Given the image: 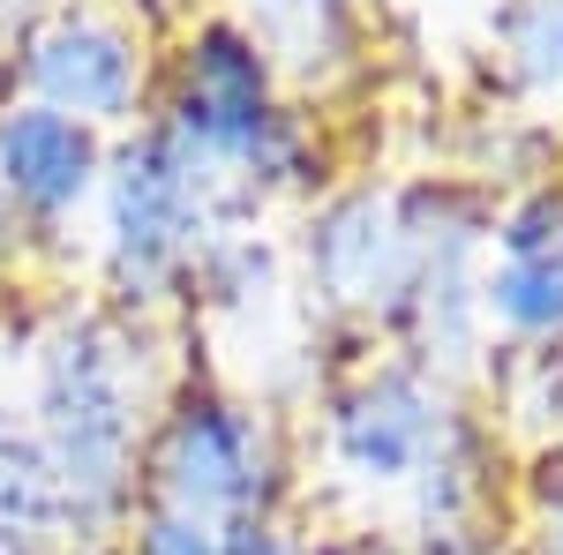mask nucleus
<instances>
[{
  "mask_svg": "<svg viewBox=\"0 0 563 555\" xmlns=\"http://www.w3.org/2000/svg\"><path fill=\"white\" fill-rule=\"evenodd\" d=\"M158 129L211 173L241 166L249 180H301L308 135L278 106V76H271L263 38L233 15H211L180 38Z\"/></svg>",
  "mask_w": 563,
  "mask_h": 555,
  "instance_id": "1",
  "label": "nucleus"
},
{
  "mask_svg": "<svg viewBox=\"0 0 563 555\" xmlns=\"http://www.w3.org/2000/svg\"><path fill=\"white\" fill-rule=\"evenodd\" d=\"M45 473L68 511H121L135 473V398L106 331H68L45 360Z\"/></svg>",
  "mask_w": 563,
  "mask_h": 555,
  "instance_id": "2",
  "label": "nucleus"
},
{
  "mask_svg": "<svg viewBox=\"0 0 563 555\" xmlns=\"http://www.w3.org/2000/svg\"><path fill=\"white\" fill-rule=\"evenodd\" d=\"M143 488H151V503L218 518V525L271 518L278 458L249 406H233L225 390H180L143 443Z\"/></svg>",
  "mask_w": 563,
  "mask_h": 555,
  "instance_id": "3",
  "label": "nucleus"
},
{
  "mask_svg": "<svg viewBox=\"0 0 563 555\" xmlns=\"http://www.w3.org/2000/svg\"><path fill=\"white\" fill-rule=\"evenodd\" d=\"M211 180L218 173L196 166L158 121L143 135H129V143L106 158V180H98V188H106V241H113L121 286L158 293L180 270V256H188L196 233H203V188H211Z\"/></svg>",
  "mask_w": 563,
  "mask_h": 555,
  "instance_id": "4",
  "label": "nucleus"
},
{
  "mask_svg": "<svg viewBox=\"0 0 563 555\" xmlns=\"http://www.w3.org/2000/svg\"><path fill=\"white\" fill-rule=\"evenodd\" d=\"M23 84H31V106H53V113L106 135L143 113L151 53H143V31H129L121 15L60 8L23 38Z\"/></svg>",
  "mask_w": 563,
  "mask_h": 555,
  "instance_id": "5",
  "label": "nucleus"
},
{
  "mask_svg": "<svg viewBox=\"0 0 563 555\" xmlns=\"http://www.w3.org/2000/svg\"><path fill=\"white\" fill-rule=\"evenodd\" d=\"M443 406H435V390L421 376H406V368H376V376H361V384L331 406V451H339V466L353 480H368V488H390V480H413V473H429V458L443 451Z\"/></svg>",
  "mask_w": 563,
  "mask_h": 555,
  "instance_id": "6",
  "label": "nucleus"
},
{
  "mask_svg": "<svg viewBox=\"0 0 563 555\" xmlns=\"http://www.w3.org/2000/svg\"><path fill=\"white\" fill-rule=\"evenodd\" d=\"M106 180V135L53 113V106H8L0 113V203L23 218H68Z\"/></svg>",
  "mask_w": 563,
  "mask_h": 555,
  "instance_id": "7",
  "label": "nucleus"
},
{
  "mask_svg": "<svg viewBox=\"0 0 563 555\" xmlns=\"http://www.w3.org/2000/svg\"><path fill=\"white\" fill-rule=\"evenodd\" d=\"M398 256H406V225L376 196L331 203L308 233V263L323 270V286L339 300H384L398 286Z\"/></svg>",
  "mask_w": 563,
  "mask_h": 555,
  "instance_id": "8",
  "label": "nucleus"
},
{
  "mask_svg": "<svg viewBox=\"0 0 563 555\" xmlns=\"http://www.w3.org/2000/svg\"><path fill=\"white\" fill-rule=\"evenodd\" d=\"M481 300H488V315L511 323L519 338H556L563 331V256L556 263H504V270L481 286Z\"/></svg>",
  "mask_w": 563,
  "mask_h": 555,
  "instance_id": "9",
  "label": "nucleus"
},
{
  "mask_svg": "<svg viewBox=\"0 0 563 555\" xmlns=\"http://www.w3.org/2000/svg\"><path fill=\"white\" fill-rule=\"evenodd\" d=\"M121 555H225V525L196 518V511H174V503H143Z\"/></svg>",
  "mask_w": 563,
  "mask_h": 555,
  "instance_id": "10",
  "label": "nucleus"
},
{
  "mask_svg": "<svg viewBox=\"0 0 563 555\" xmlns=\"http://www.w3.org/2000/svg\"><path fill=\"white\" fill-rule=\"evenodd\" d=\"M504 263H556L563 256V188H533L519 211L496 225Z\"/></svg>",
  "mask_w": 563,
  "mask_h": 555,
  "instance_id": "11",
  "label": "nucleus"
},
{
  "mask_svg": "<svg viewBox=\"0 0 563 555\" xmlns=\"http://www.w3.org/2000/svg\"><path fill=\"white\" fill-rule=\"evenodd\" d=\"M225 555H308V541L286 533L278 518H233L225 525Z\"/></svg>",
  "mask_w": 563,
  "mask_h": 555,
  "instance_id": "12",
  "label": "nucleus"
},
{
  "mask_svg": "<svg viewBox=\"0 0 563 555\" xmlns=\"http://www.w3.org/2000/svg\"><path fill=\"white\" fill-rule=\"evenodd\" d=\"M308 555H376L368 541H323V548H308Z\"/></svg>",
  "mask_w": 563,
  "mask_h": 555,
  "instance_id": "13",
  "label": "nucleus"
}]
</instances>
